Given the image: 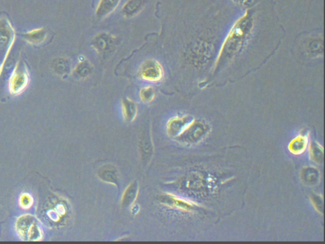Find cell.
Returning a JSON list of instances; mask_svg holds the SVG:
<instances>
[{
  "label": "cell",
  "instance_id": "3957f363",
  "mask_svg": "<svg viewBox=\"0 0 325 244\" xmlns=\"http://www.w3.org/2000/svg\"><path fill=\"white\" fill-rule=\"evenodd\" d=\"M30 82V74L25 63L18 62L9 80L10 92L13 95H20Z\"/></svg>",
  "mask_w": 325,
  "mask_h": 244
},
{
  "label": "cell",
  "instance_id": "ac0fdd59",
  "mask_svg": "<svg viewBox=\"0 0 325 244\" xmlns=\"http://www.w3.org/2000/svg\"><path fill=\"white\" fill-rule=\"evenodd\" d=\"M236 3L239 4H245L248 1V0H233Z\"/></svg>",
  "mask_w": 325,
  "mask_h": 244
},
{
  "label": "cell",
  "instance_id": "ba28073f",
  "mask_svg": "<svg viewBox=\"0 0 325 244\" xmlns=\"http://www.w3.org/2000/svg\"><path fill=\"white\" fill-rule=\"evenodd\" d=\"M121 0H100L96 15L98 18H105L115 11Z\"/></svg>",
  "mask_w": 325,
  "mask_h": 244
},
{
  "label": "cell",
  "instance_id": "7c38bea8",
  "mask_svg": "<svg viewBox=\"0 0 325 244\" xmlns=\"http://www.w3.org/2000/svg\"><path fill=\"white\" fill-rule=\"evenodd\" d=\"M138 187L136 183H132L129 185L123 194L122 204L124 206H129L133 204L138 195Z\"/></svg>",
  "mask_w": 325,
  "mask_h": 244
},
{
  "label": "cell",
  "instance_id": "30bf717a",
  "mask_svg": "<svg viewBox=\"0 0 325 244\" xmlns=\"http://www.w3.org/2000/svg\"><path fill=\"white\" fill-rule=\"evenodd\" d=\"M144 4V0H129L123 7V13L128 18H132L141 12Z\"/></svg>",
  "mask_w": 325,
  "mask_h": 244
},
{
  "label": "cell",
  "instance_id": "2e32d148",
  "mask_svg": "<svg viewBox=\"0 0 325 244\" xmlns=\"http://www.w3.org/2000/svg\"><path fill=\"white\" fill-rule=\"evenodd\" d=\"M140 97L144 103H150L155 98V91L151 86L144 87L141 89Z\"/></svg>",
  "mask_w": 325,
  "mask_h": 244
},
{
  "label": "cell",
  "instance_id": "9c48e42d",
  "mask_svg": "<svg viewBox=\"0 0 325 244\" xmlns=\"http://www.w3.org/2000/svg\"><path fill=\"white\" fill-rule=\"evenodd\" d=\"M308 137L304 135H299L293 139L289 145V151L291 153L298 155L302 154L306 150L308 146Z\"/></svg>",
  "mask_w": 325,
  "mask_h": 244
},
{
  "label": "cell",
  "instance_id": "52a82bcc",
  "mask_svg": "<svg viewBox=\"0 0 325 244\" xmlns=\"http://www.w3.org/2000/svg\"><path fill=\"white\" fill-rule=\"evenodd\" d=\"M163 202L168 206L183 210V211H190L194 207V204H192V202L180 199V198L172 194L166 195L163 198Z\"/></svg>",
  "mask_w": 325,
  "mask_h": 244
},
{
  "label": "cell",
  "instance_id": "6da1fadb",
  "mask_svg": "<svg viewBox=\"0 0 325 244\" xmlns=\"http://www.w3.org/2000/svg\"><path fill=\"white\" fill-rule=\"evenodd\" d=\"M252 21L249 11L236 22L226 38L215 61V67L224 55L232 57L242 49L243 43L251 31Z\"/></svg>",
  "mask_w": 325,
  "mask_h": 244
},
{
  "label": "cell",
  "instance_id": "9a60e30c",
  "mask_svg": "<svg viewBox=\"0 0 325 244\" xmlns=\"http://www.w3.org/2000/svg\"><path fill=\"white\" fill-rule=\"evenodd\" d=\"M113 41L112 38H109V36L103 35H100L98 37L95 38V48L97 49L98 52H103L108 49V47L112 44Z\"/></svg>",
  "mask_w": 325,
  "mask_h": 244
},
{
  "label": "cell",
  "instance_id": "5bb4252c",
  "mask_svg": "<svg viewBox=\"0 0 325 244\" xmlns=\"http://www.w3.org/2000/svg\"><path fill=\"white\" fill-rule=\"evenodd\" d=\"M25 40L31 44L38 45L44 42L47 32L44 28L37 29L25 34Z\"/></svg>",
  "mask_w": 325,
  "mask_h": 244
},
{
  "label": "cell",
  "instance_id": "277c9868",
  "mask_svg": "<svg viewBox=\"0 0 325 244\" xmlns=\"http://www.w3.org/2000/svg\"><path fill=\"white\" fill-rule=\"evenodd\" d=\"M139 77L149 83H158L164 76V70L160 62L155 59H148L142 64L139 69Z\"/></svg>",
  "mask_w": 325,
  "mask_h": 244
},
{
  "label": "cell",
  "instance_id": "8fae6325",
  "mask_svg": "<svg viewBox=\"0 0 325 244\" xmlns=\"http://www.w3.org/2000/svg\"><path fill=\"white\" fill-rule=\"evenodd\" d=\"M123 114L128 121L132 122L136 119L137 108L136 103L129 98H125L122 102Z\"/></svg>",
  "mask_w": 325,
  "mask_h": 244
},
{
  "label": "cell",
  "instance_id": "e0dca14e",
  "mask_svg": "<svg viewBox=\"0 0 325 244\" xmlns=\"http://www.w3.org/2000/svg\"><path fill=\"white\" fill-rule=\"evenodd\" d=\"M87 67L88 66H86L85 63V64H84V63L81 64H81L78 65V66L76 67V72L77 73H79V74L83 75V76H84V72H86V73L88 72Z\"/></svg>",
  "mask_w": 325,
  "mask_h": 244
},
{
  "label": "cell",
  "instance_id": "7a4b0ae2",
  "mask_svg": "<svg viewBox=\"0 0 325 244\" xmlns=\"http://www.w3.org/2000/svg\"><path fill=\"white\" fill-rule=\"evenodd\" d=\"M15 33L11 23L7 19L0 20V74L10 50L14 44Z\"/></svg>",
  "mask_w": 325,
  "mask_h": 244
},
{
  "label": "cell",
  "instance_id": "5b68a950",
  "mask_svg": "<svg viewBox=\"0 0 325 244\" xmlns=\"http://www.w3.org/2000/svg\"><path fill=\"white\" fill-rule=\"evenodd\" d=\"M19 234L26 240H37L41 237V230L35 217L24 216L18 222Z\"/></svg>",
  "mask_w": 325,
  "mask_h": 244
},
{
  "label": "cell",
  "instance_id": "4fadbf2b",
  "mask_svg": "<svg viewBox=\"0 0 325 244\" xmlns=\"http://www.w3.org/2000/svg\"><path fill=\"white\" fill-rule=\"evenodd\" d=\"M98 177H99L103 182L111 183V184L116 185L118 183V175L114 167L103 166L98 171Z\"/></svg>",
  "mask_w": 325,
  "mask_h": 244
},
{
  "label": "cell",
  "instance_id": "8992f818",
  "mask_svg": "<svg viewBox=\"0 0 325 244\" xmlns=\"http://www.w3.org/2000/svg\"><path fill=\"white\" fill-rule=\"evenodd\" d=\"M192 120L188 116H177L168 120L167 125L168 134L170 137H177L184 131Z\"/></svg>",
  "mask_w": 325,
  "mask_h": 244
}]
</instances>
